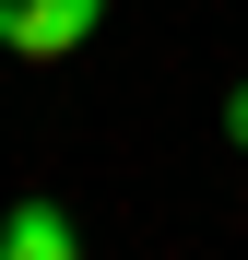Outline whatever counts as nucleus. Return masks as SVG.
<instances>
[{
    "label": "nucleus",
    "instance_id": "f257e3e1",
    "mask_svg": "<svg viewBox=\"0 0 248 260\" xmlns=\"http://www.w3.org/2000/svg\"><path fill=\"white\" fill-rule=\"evenodd\" d=\"M95 24H107V0H0L12 59H71V48H95Z\"/></svg>",
    "mask_w": 248,
    "mask_h": 260
},
{
    "label": "nucleus",
    "instance_id": "f03ea898",
    "mask_svg": "<svg viewBox=\"0 0 248 260\" xmlns=\"http://www.w3.org/2000/svg\"><path fill=\"white\" fill-rule=\"evenodd\" d=\"M71 248H83V225L59 201H12L0 213V260H71Z\"/></svg>",
    "mask_w": 248,
    "mask_h": 260
},
{
    "label": "nucleus",
    "instance_id": "7ed1b4c3",
    "mask_svg": "<svg viewBox=\"0 0 248 260\" xmlns=\"http://www.w3.org/2000/svg\"><path fill=\"white\" fill-rule=\"evenodd\" d=\"M225 142L248 154V83H236V95H225Z\"/></svg>",
    "mask_w": 248,
    "mask_h": 260
}]
</instances>
